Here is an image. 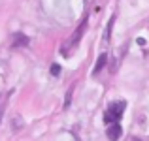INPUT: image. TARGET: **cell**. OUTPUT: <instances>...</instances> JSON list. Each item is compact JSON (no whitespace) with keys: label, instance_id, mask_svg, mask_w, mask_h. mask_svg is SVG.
<instances>
[{"label":"cell","instance_id":"1","mask_svg":"<svg viewBox=\"0 0 149 141\" xmlns=\"http://www.w3.org/2000/svg\"><path fill=\"white\" fill-rule=\"evenodd\" d=\"M85 26H87V19H85L83 23H81L79 26H77V30L72 34V36L66 40V44L62 45V55H68L70 53V49H76L77 44H79V40H81V36H83V30H85Z\"/></svg>","mask_w":149,"mask_h":141},{"label":"cell","instance_id":"2","mask_svg":"<svg viewBox=\"0 0 149 141\" xmlns=\"http://www.w3.org/2000/svg\"><path fill=\"white\" fill-rule=\"evenodd\" d=\"M125 111V102H119V104H113L111 107L106 111L104 115V120L106 122H117V120L121 119V115H123Z\"/></svg>","mask_w":149,"mask_h":141},{"label":"cell","instance_id":"3","mask_svg":"<svg viewBox=\"0 0 149 141\" xmlns=\"http://www.w3.org/2000/svg\"><path fill=\"white\" fill-rule=\"evenodd\" d=\"M121 134H123V130H121V126L117 122H113L111 126L108 128V132H106V135H108L109 141H117V139L121 138Z\"/></svg>","mask_w":149,"mask_h":141},{"label":"cell","instance_id":"4","mask_svg":"<svg viewBox=\"0 0 149 141\" xmlns=\"http://www.w3.org/2000/svg\"><path fill=\"white\" fill-rule=\"evenodd\" d=\"M11 45L13 47H26L29 45V38L25 36V34H13V41H11Z\"/></svg>","mask_w":149,"mask_h":141},{"label":"cell","instance_id":"5","mask_svg":"<svg viewBox=\"0 0 149 141\" xmlns=\"http://www.w3.org/2000/svg\"><path fill=\"white\" fill-rule=\"evenodd\" d=\"M106 62H108V55H104V53H102L100 57H98V60H96L95 68H93V75H98V73H100V70L106 66Z\"/></svg>","mask_w":149,"mask_h":141},{"label":"cell","instance_id":"6","mask_svg":"<svg viewBox=\"0 0 149 141\" xmlns=\"http://www.w3.org/2000/svg\"><path fill=\"white\" fill-rule=\"evenodd\" d=\"M113 21H115V17H109V21H108V26H106V34H104V41H109V36H111V26H113Z\"/></svg>","mask_w":149,"mask_h":141},{"label":"cell","instance_id":"7","mask_svg":"<svg viewBox=\"0 0 149 141\" xmlns=\"http://www.w3.org/2000/svg\"><path fill=\"white\" fill-rule=\"evenodd\" d=\"M51 75H53V77H58V75H61V66H58V64H53V66H51Z\"/></svg>","mask_w":149,"mask_h":141},{"label":"cell","instance_id":"8","mask_svg":"<svg viewBox=\"0 0 149 141\" xmlns=\"http://www.w3.org/2000/svg\"><path fill=\"white\" fill-rule=\"evenodd\" d=\"M2 113H4V105H0V120H2Z\"/></svg>","mask_w":149,"mask_h":141},{"label":"cell","instance_id":"9","mask_svg":"<svg viewBox=\"0 0 149 141\" xmlns=\"http://www.w3.org/2000/svg\"><path fill=\"white\" fill-rule=\"evenodd\" d=\"M132 141H140V139H132Z\"/></svg>","mask_w":149,"mask_h":141}]
</instances>
